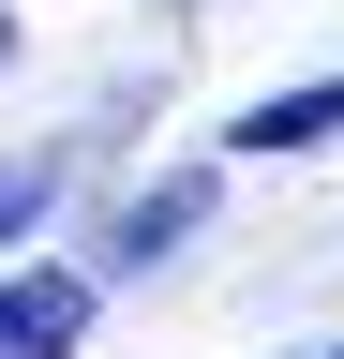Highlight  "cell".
<instances>
[{
  "label": "cell",
  "mask_w": 344,
  "mask_h": 359,
  "mask_svg": "<svg viewBox=\"0 0 344 359\" xmlns=\"http://www.w3.org/2000/svg\"><path fill=\"white\" fill-rule=\"evenodd\" d=\"M90 344V269H0V359H75Z\"/></svg>",
  "instance_id": "cell-1"
},
{
  "label": "cell",
  "mask_w": 344,
  "mask_h": 359,
  "mask_svg": "<svg viewBox=\"0 0 344 359\" xmlns=\"http://www.w3.org/2000/svg\"><path fill=\"white\" fill-rule=\"evenodd\" d=\"M195 224H209V165H180V180H150V195H135V210L105 224V255H120V269H150V255H180Z\"/></svg>",
  "instance_id": "cell-2"
},
{
  "label": "cell",
  "mask_w": 344,
  "mask_h": 359,
  "mask_svg": "<svg viewBox=\"0 0 344 359\" xmlns=\"http://www.w3.org/2000/svg\"><path fill=\"white\" fill-rule=\"evenodd\" d=\"M344 135V75H315V90H270L254 120H225V150H329Z\"/></svg>",
  "instance_id": "cell-3"
},
{
  "label": "cell",
  "mask_w": 344,
  "mask_h": 359,
  "mask_svg": "<svg viewBox=\"0 0 344 359\" xmlns=\"http://www.w3.org/2000/svg\"><path fill=\"white\" fill-rule=\"evenodd\" d=\"M60 180H75V150H15V165H0V255H15L30 224L60 210Z\"/></svg>",
  "instance_id": "cell-4"
},
{
  "label": "cell",
  "mask_w": 344,
  "mask_h": 359,
  "mask_svg": "<svg viewBox=\"0 0 344 359\" xmlns=\"http://www.w3.org/2000/svg\"><path fill=\"white\" fill-rule=\"evenodd\" d=\"M0 60H15V0H0Z\"/></svg>",
  "instance_id": "cell-5"
},
{
  "label": "cell",
  "mask_w": 344,
  "mask_h": 359,
  "mask_svg": "<svg viewBox=\"0 0 344 359\" xmlns=\"http://www.w3.org/2000/svg\"><path fill=\"white\" fill-rule=\"evenodd\" d=\"M329 359H344V344H329Z\"/></svg>",
  "instance_id": "cell-6"
}]
</instances>
